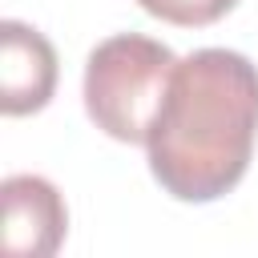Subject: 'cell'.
Segmentation results:
<instances>
[{
	"mask_svg": "<svg viewBox=\"0 0 258 258\" xmlns=\"http://www.w3.org/2000/svg\"><path fill=\"white\" fill-rule=\"evenodd\" d=\"M4 198V250L12 258H48L69 234V210L60 189L40 173H12L0 185Z\"/></svg>",
	"mask_w": 258,
	"mask_h": 258,
	"instance_id": "3",
	"label": "cell"
},
{
	"mask_svg": "<svg viewBox=\"0 0 258 258\" xmlns=\"http://www.w3.org/2000/svg\"><path fill=\"white\" fill-rule=\"evenodd\" d=\"M56 93V48L24 20L0 24V109L8 117L40 113Z\"/></svg>",
	"mask_w": 258,
	"mask_h": 258,
	"instance_id": "4",
	"label": "cell"
},
{
	"mask_svg": "<svg viewBox=\"0 0 258 258\" xmlns=\"http://www.w3.org/2000/svg\"><path fill=\"white\" fill-rule=\"evenodd\" d=\"M173 64H177L173 48L153 36L117 32V36L101 40L85 60L89 121L113 141L145 145Z\"/></svg>",
	"mask_w": 258,
	"mask_h": 258,
	"instance_id": "2",
	"label": "cell"
},
{
	"mask_svg": "<svg viewBox=\"0 0 258 258\" xmlns=\"http://www.w3.org/2000/svg\"><path fill=\"white\" fill-rule=\"evenodd\" d=\"M149 16L177 24V28H206L214 20H222L226 12H234L238 0H137Z\"/></svg>",
	"mask_w": 258,
	"mask_h": 258,
	"instance_id": "5",
	"label": "cell"
},
{
	"mask_svg": "<svg viewBox=\"0 0 258 258\" xmlns=\"http://www.w3.org/2000/svg\"><path fill=\"white\" fill-rule=\"evenodd\" d=\"M258 137V64L234 48H198L169 73L145 153L177 202H218L250 169Z\"/></svg>",
	"mask_w": 258,
	"mask_h": 258,
	"instance_id": "1",
	"label": "cell"
}]
</instances>
